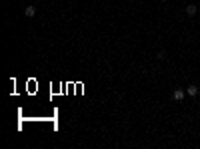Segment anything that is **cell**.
Returning <instances> with one entry per match:
<instances>
[{"label":"cell","mask_w":200,"mask_h":149,"mask_svg":"<svg viewBox=\"0 0 200 149\" xmlns=\"http://www.w3.org/2000/svg\"><path fill=\"white\" fill-rule=\"evenodd\" d=\"M184 96H186V94H184V90H174V94H172V98H174L176 102H182V100H184Z\"/></svg>","instance_id":"obj_1"},{"label":"cell","mask_w":200,"mask_h":149,"mask_svg":"<svg viewBox=\"0 0 200 149\" xmlns=\"http://www.w3.org/2000/svg\"><path fill=\"white\" fill-rule=\"evenodd\" d=\"M186 94H188L190 98H196V96H198V88H196V86H188Z\"/></svg>","instance_id":"obj_2"},{"label":"cell","mask_w":200,"mask_h":149,"mask_svg":"<svg viewBox=\"0 0 200 149\" xmlns=\"http://www.w3.org/2000/svg\"><path fill=\"white\" fill-rule=\"evenodd\" d=\"M24 14H26L28 18H32V16L36 14V8H34V6H26V8H24Z\"/></svg>","instance_id":"obj_3"},{"label":"cell","mask_w":200,"mask_h":149,"mask_svg":"<svg viewBox=\"0 0 200 149\" xmlns=\"http://www.w3.org/2000/svg\"><path fill=\"white\" fill-rule=\"evenodd\" d=\"M186 14H188V16H194V14H196V6H194V4H188V6H186Z\"/></svg>","instance_id":"obj_4"},{"label":"cell","mask_w":200,"mask_h":149,"mask_svg":"<svg viewBox=\"0 0 200 149\" xmlns=\"http://www.w3.org/2000/svg\"><path fill=\"white\" fill-rule=\"evenodd\" d=\"M160 2H164V0H160Z\"/></svg>","instance_id":"obj_5"}]
</instances>
